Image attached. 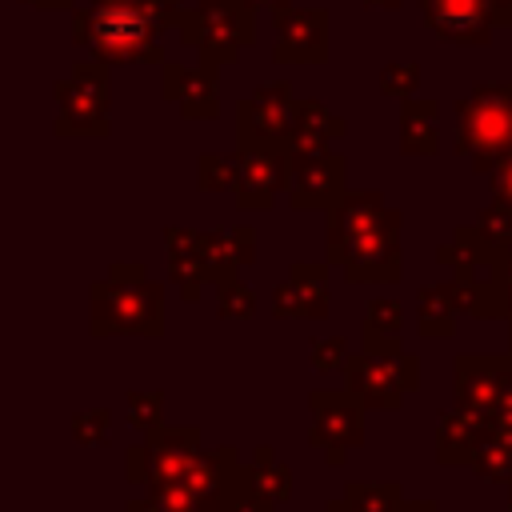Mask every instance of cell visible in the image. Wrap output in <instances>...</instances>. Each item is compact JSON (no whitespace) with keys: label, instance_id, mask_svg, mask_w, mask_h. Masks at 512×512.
<instances>
[{"label":"cell","instance_id":"cell-1","mask_svg":"<svg viewBox=\"0 0 512 512\" xmlns=\"http://www.w3.org/2000/svg\"><path fill=\"white\" fill-rule=\"evenodd\" d=\"M180 12L160 0H88L72 12V40L100 64H164L160 28Z\"/></svg>","mask_w":512,"mask_h":512},{"label":"cell","instance_id":"cell-2","mask_svg":"<svg viewBox=\"0 0 512 512\" xmlns=\"http://www.w3.org/2000/svg\"><path fill=\"white\" fill-rule=\"evenodd\" d=\"M160 336L164 332V288L144 276V264H112L92 284V336Z\"/></svg>","mask_w":512,"mask_h":512},{"label":"cell","instance_id":"cell-3","mask_svg":"<svg viewBox=\"0 0 512 512\" xmlns=\"http://www.w3.org/2000/svg\"><path fill=\"white\" fill-rule=\"evenodd\" d=\"M456 152L476 172H492L512 152V80L476 84L456 104Z\"/></svg>","mask_w":512,"mask_h":512},{"label":"cell","instance_id":"cell-4","mask_svg":"<svg viewBox=\"0 0 512 512\" xmlns=\"http://www.w3.org/2000/svg\"><path fill=\"white\" fill-rule=\"evenodd\" d=\"M436 260L444 268H452V292L460 312L492 320L504 316V284H500V248L492 240H484L472 228H460L448 244L436 248Z\"/></svg>","mask_w":512,"mask_h":512},{"label":"cell","instance_id":"cell-5","mask_svg":"<svg viewBox=\"0 0 512 512\" xmlns=\"http://www.w3.org/2000/svg\"><path fill=\"white\" fill-rule=\"evenodd\" d=\"M180 40L200 52L204 64H232L256 40V16L244 0H192L176 20Z\"/></svg>","mask_w":512,"mask_h":512},{"label":"cell","instance_id":"cell-6","mask_svg":"<svg viewBox=\"0 0 512 512\" xmlns=\"http://www.w3.org/2000/svg\"><path fill=\"white\" fill-rule=\"evenodd\" d=\"M328 264L344 268L352 284H396L400 280V212L388 208L380 220L328 248Z\"/></svg>","mask_w":512,"mask_h":512},{"label":"cell","instance_id":"cell-7","mask_svg":"<svg viewBox=\"0 0 512 512\" xmlns=\"http://www.w3.org/2000/svg\"><path fill=\"white\" fill-rule=\"evenodd\" d=\"M344 372V388L364 404V408H388L396 412L404 404L408 392L420 388V360L408 356V352H356L348 356V364L340 368Z\"/></svg>","mask_w":512,"mask_h":512},{"label":"cell","instance_id":"cell-8","mask_svg":"<svg viewBox=\"0 0 512 512\" xmlns=\"http://www.w3.org/2000/svg\"><path fill=\"white\" fill-rule=\"evenodd\" d=\"M56 136H108V64H76L56 84Z\"/></svg>","mask_w":512,"mask_h":512},{"label":"cell","instance_id":"cell-9","mask_svg":"<svg viewBox=\"0 0 512 512\" xmlns=\"http://www.w3.org/2000/svg\"><path fill=\"white\" fill-rule=\"evenodd\" d=\"M308 408H312V432H308V444L320 448L328 456L332 468H340L348 460L352 448L364 444V404L344 388H316L308 396Z\"/></svg>","mask_w":512,"mask_h":512},{"label":"cell","instance_id":"cell-10","mask_svg":"<svg viewBox=\"0 0 512 512\" xmlns=\"http://www.w3.org/2000/svg\"><path fill=\"white\" fill-rule=\"evenodd\" d=\"M180 484L192 492L196 512H236L248 488V464L240 460L232 444H220V448L200 452Z\"/></svg>","mask_w":512,"mask_h":512},{"label":"cell","instance_id":"cell-11","mask_svg":"<svg viewBox=\"0 0 512 512\" xmlns=\"http://www.w3.org/2000/svg\"><path fill=\"white\" fill-rule=\"evenodd\" d=\"M300 100L292 96L288 80H272L264 88H256L252 96L240 100L236 108V128H240V144H272V148H288V132L296 124Z\"/></svg>","mask_w":512,"mask_h":512},{"label":"cell","instance_id":"cell-12","mask_svg":"<svg viewBox=\"0 0 512 512\" xmlns=\"http://www.w3.org/2000/svg\"><path fill=\"white\" fill-rule=\"evenodd\" d=\"M292 176V152L272 144H240L236 148V204L244 212L272 208L276 192Z\"/></svg>","mask_w":512,"mask_h":512},{"label":"cell","instance_id":"cell-13","mask_svg":"<svg viewBox=\"0 0 512 512\" xmlns=\"http://www.w3.org/2000/svg\"><path fill=\"white\" fill-rule=\"evenodd\" d=\"M420 12L440 40L464 48L492 44V32L500 28L496 0H420Z\"/></svg>","mask_w":512,"mask_h":512},{"label":"cell","instance_id":"cell-14","mask_svg":"<svg viewBox=\"0 0 512 512\" xmlns=\"http://www.w3.org/2000/svg\"><path fill=\"white\" fill-rule=\"evenodd\" d=\"M276 20V64H324L328 60V12L280 8Z\"/></svg>","mask_w":512,"mask_h":512},{"label":"cell","instance_id":"cell-15","mask_svg":"<svg viewBox=\"0 0 512 512\" xmlns=\"http://www.w3.org/2000/svg\"><path fill=\"white\" fill-rule=\"evenodd\" d=\"M344 196V156L336 152H312V156H292V176H288V204L308 212V208H332Z\"/></svg>","mask_w":512,"mask_h":512},{"label":"cell","instance_id":"cell-16","mask_svg":"<svg viewBox=\"0 0 512 512\" xmlns=\"http://www.w3.org/2000/svg\"><path fill=\"white\" fill-rule=\"evenodd\" d=\"M508 376H512V356H456V372H452L456 408L492 420Z\"/></svg>","mask_w":512,"mask_h":512},{"label":"cell","instance_id":"cell-17","mask_svg":"<svg viewBox=\"0 0 512 512\" xmlns=\"http://www.w3.org/2000/svg\"><path fill=\"white\" fill-rule=\"evenodd\" d=\"M272 312L280 320H324L328 316V268L292 264L288 280L272 296Z\"/></svg>","mask_w":512,"mask_h":512},{"label":"cell","instance_id":"cell-18","mask_svg":"<svg viewBox=\"0 0 512 512\" xmlns=\"http://www.w3.org/2000/svg\"><path fill=\"white\" fill-rule=\"evenodd\" d=\"M148 444V456H152V480L148 488L156 484H180L188 476V468L196 464L200 456V428H156L144 436Z\"/></svg>","mask_w":512,"mask_h":512},{"label":"cell","instance_id":"cell-19","mask_svg":"<svg viewBox=\"0 0 512 512\" xmlns=\"http://www.w3.org/2000/svg\"><path fill=\"white\" fill-rule=\"evenodd\" d=\"M164 96L180 104L188 120H212L216 116V68L212 64H200V68L164 64Z\"/></svg>","mask_w":512,"mask_h":512},{"label":"cell","instance_id":"cell-20","mask_svg":"<svg viewBox=\"0 0 512 512\" xmlns=\"http://www.w3.org/2000/svg\"><path fill=\"white\" fill-rule=\"evenodd\" d=\"M492 432V420L488 416H476V412H444L440 424H436V460L440 464H472L476 448L484 444V436Z\"/></svg>","mask_w":512,"mask_h":512},{"label":"cell","instance_id":"cell-21","mask_svg":"<svg viewBox=\"0 0 512 512\" xmlns=\"http://www.w3.org/2000/svg\"><path fill=\"white\" fill-rule=\"evenodd\" d=\"M168 280L180 288L184 300H196L200 288L212 280L208 276V260L200 248V232H184V228H168Z\"/></svg>","mask_w":512,"mask_h":512},{"label":"cell","instance_id":"cell-22","mask_svg":"<svg viewBox=\"0 0 512 512\" xmlns=\"http://www.w3.org/2000/svg\"><path fill=\"white\" fill-rule=\"evenodd\" d=\"M344 136V120L324 108L320 100H300V112H296V124L288 132V152L292 156H312V152H328L332 140Z\"/></svg>","mask_w":512,"mask_h":512},{"label":"cell","instance_id":"cell-23","mask_svg":"<svg viewBox=\"0 0 512 512\" xmlns=\"http://www.w3.org/2000/svg\"><path fill=\"white\" fill-rule=\"evenodd\" d=\"M200 248H204L212 284L232 280L244 264L256 260V240H252L248 228H236V232H200Z\"/></svg>","mask_w":512,"mask_h":512},{"label":"cell","instance_id":"cell-24","mask_svg":"<svg viewBox=\"0 0 512 512\" xmlns=\"http://www.w3.org/2000/svg\"><path fill=\"white\" fill-rule=\"evenodd\" d=\"M400 328H404V308H400V300H392V296L368 300V308H364V328H360L364 352H388V356L404 352V348H400Z\"/></svg>","mask_w":512,"mask_h":512},{"label":"cell","instance_id":"cell-25","mask_svg":"<svg viewBox=\"0 0 512 512\" xmlns=\"http://www.w3.org/2000/svg\"><path fill=\"white\" fill-rule=\"evenodd\" d=\"M436 116H440V104L404 100V108H400V152L404 156H432L440 148Z\"/></svg>","mask_w":512,"mask_h":512},{"label":"cell","instance_id":"cell-26","mask_svg":"<svg viewBox=\"0 0 512 512\" xmlns=\"http://www.w3.org/2000/svg\"><path fill=\"white\" fill-rule=\"evenodd\" d=\"M456 312H460V304H456L452 284L420 288V296H416V328H420V336H428V340L452 336L456 332Z\"/></svg>","mask_w":512,"mask_h":512},{"label":"cell","instance_id":"cell-27","mask_svg":"<svg viewBox=\"0 0 512 512\" xmlns=\"http://www.w3.org/2000/svg\"><path fill=\"white\" fill-rule=\"evenodd\" d=\"M404 500L408 496L396 480H356L344 488L348 512H400Z\"/></svg>","mask_w":512,"mask_h":512},{"label":"cell","instance_id":"cell-28","mask_svg":"<svg viewBox=\"0 0 512 512\" xmlns=\"http://www.w3.org/2000/svg\"><path fill=\"white\" fill-rule=\"evenodd\" d=\"M468 468H472L480 480H488V484H512V440L492 428V432L484 436V444L476 448V456H472Z\"/></svg>","mask_w":512,"mask_h":512},{"label":"cell","instance_id":"cell-29","mask_svg":"<svg viewBox=\"0 0 512 512\" xmlns=\"http://www.w3.org/2000/svg\"><path fill=\"white\" fill-rule=\"evenodd\" d=\"M248 476H252V484H256L264 496H272L276 504H284V500L292 496V468L280 464L268 444L256 448V456H252V464H248Z\"/></svg>","mask_w":512,"mask_h":512},{"label":"cell","instance_id":"cell-30","mask_svg":"<svg viewBox=\"0 0 512 512\" xmlns=\"http://www.w3.org/2000/svg\"><path fill=\"white\" fill-rule=\"evenodd\" d=\"M124 512H196V504L184 484H156V488H148V496L128 500Z\"/></svg>","mask_w":512,"mask_h":512},{"label":"cell","instance_id":"cell-31","mask_svg":"<svg viewBox=\"0 0 512 512\" xmlns=\"http://www.w3.org/2000/svg\"><path fill=\"white\" fill-rule=\"evenodd\" d=\"M196 184L204 188V192H236V156H216V152H208V156H200V164H196Z\"/></svg>","mask_w":512,"mask_h":512},{"label":"cell","instance_id":"cell-32","mask_svg":"<svg viewBox=\"0 0 512 512\" xmlns=\"http://www.w3.org/2000/svg\"><path fill=\"white\" fill-rule=\"evenodd\" d=\"M128 424L144 436L164 428V392H128Z\"/></svg>","mask_w":512,"mask_h":512},{"label":"cell","instance_id":"cell-33","mask_svg":"<svg viewBox=\"0 0 512 512\" xmlns=\"http://www.w3.org/2000/svg\"><path fill=\"white\" fill-rule=\"evenodd\" d=\"M108 428H112V412L108 408H88L72 416V440L80 448H104L108 444Z\"/></svg>","mask_w":512,"mask_h":512},{"label":"cell","instance_id":"cell-34","mask_svg":"<svg viewBox=\"0 0 512 512\" xmlns=\"http://www.w3.org/2000/svg\"><path fill=\"white\" fill-rule=\"evenodd\" d=\"M216 312H220L224 320H244V316L256 312V296L240 284V276L216 284Z\"/></svg>","mask_w":512,"mask_h":512},{"label":"cell","instance_id":"cell-35","mask_svg":"<svg viewBox=\"0 0 512 512\" xmlns=\"http://www.w3.org/2000/svg\"><path fill=\"white\" fill-rule=\"evenodd\" d=\"M380 88H384L388 96L412 100L416 88H420V68H416V64H384V72H380Z\"/></svg>","mask_w":512,"mask_h":512},{"label":"cell","instance_id":"cell-36","mask_svg":"<svg viewBox=\"0 0 512 512\" xmlns=\"http://www.w3.org/2000/svg\"><path fill=\"white\" fill-rule=\"evenodd\" d=\"M348 364V344L344 336H324V340H312V368L316 372H336Z\"/></svg>","mask_w":512,"mask_h":512},{"label":"cell","instance_id":"cell-37","mask_svg":"<svg viewBox=\"0 0 512 512\" xmlns=\"http://www.w3.org/2000/svg\"><path fill=\"white\" fill-rule=\"evenodd\" d=\"M124 476L132 484H148L152 480V456H148V444H132L124 452Z\"/></svg>","mask_w":512,"mask_h":512},{"label":"cell","instance_id":"cell-38","mask_svg":"<svg viewBox=\"0 0 512 512\" xmlns=\"http://www.w3.org/2000/svg\"><path fill=\"white\" fill-rule=\"evenodd\" d=\"M492 192H496V200L512 204V152L492 168Z\"/></svg>","mask_w":512,"mask_h":512},{"label":"cell","instance_id":"cell-39","mask_svg":"<svg viewBox=\"0 0 512 512\" xmlns=\"http://www.w3.org/2000/svg\"><path fill=\"white\" fill-rule=\"evenodd\" d=\"M244 4H248L252 12H256V8H268V12H280V8H288V0H244Z\"/></svg>","mask_w":512,"mask_h":512},{"label":"cell","instance_id":"cell-40","mask_svg":"<svg viewBox=\"0 0 512 512\" xmlns=\"http://www.w3.org/2000/svg\"><path fill=\"white\" fill-rule=\"evenodd\" d=\"M496 12H500V28H512V0H496Z\"/></svg>","mask_w":512,"mask_h":512},{"label":"cell","instance_id":"cell-41","mask_svg":"<svg viewBox=\"0 0 512 512\" xmlns=\"http://www.w3.org/2000/svg\"><path fill=\"white\" fill-rule=\"evenodd\" d=\"M24 4H36V8H72L76 0H24Z\"/></svg>","mask_w":512,"mask_h":512},{"label":"cell","instance_id":"cell-42","mask_svg":"<svg viewBox=\"0 0 512 512\" xmlns=\"http://www.w3.org/2000/svg\"><path fill=\"white\" fill-rule=\"evenodd\" d=\"M364 4H368V8H400L404 0H364Z\"/></svg>","mask_w":512,"mask_h":512},{"label":"cell","instance_id":"cell-43","mask_svg":"<svg viewBox=\"0 0 512 512\" xmlns=\"http://www.w3.org/2000/svg\"><path fill=\"white\" fill-rule=\"evenodd\" d=\"M324 512H348V504H344V496H336V500H328V508Z\"/></svg>","mask_w":512,"mask_h":512},{"label":"cell","instance_id":"cell-44","mask_svg":"<svg viewBox=\"0 0 512 512\" xmlns=\"http://www.w3.org/2000/svg\"><path fill=\"white\" fill-rule=\"evenodd\" d=\"M508 512H512V484H508Z\"/></svg>","mask_w":512,"mask_h":512},{"label":"cell","instance_id":"cell-45","mask_svg":"<svg viewBox=\"0 0 512 512\" xmlns=\"http://www.w3.org/2000/svg\"><path fill=\"white\" fill-rule=\"evenodd\" d=\"M508 356H512V348H508Z\"/></svg>","mask_w":512,"mask_h":512}]
</instances>
